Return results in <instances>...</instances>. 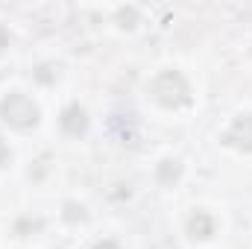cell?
Segmentation results:
<instances>
[{
    "label": "cell",
    "mask_w": 252,
    "mask_h": 249,
    "mask_svg": "<svg viewBox=\"0 0 252 249\" xmlns=\"http://www.w3.org/2000/svg\"><path fill=\"white\" fill-rule=\"evenodd\" d=\"M64 208H67V214H64V217H67V220H76V217H79V220H82V217H85V214H82V205H79V208H76V205H70V202H67V205H64Z\"/></svg>",
    "instance_id": "7"
},
{
    "label": "cell",
    "mask_w": 252,
    "mask_h": 249,
    "mask_svg": "<svg viewBox=\"0 0 252 249\" xmlns=\"http://www.w3.org/2000/svg\"><path fill=\"white\" fill-rule=\"evenodd\" d=\"M85 126H88V118H85V109L82 106H67L62 112V129L67 135H82L85 132Z\"/></svg>",
    "instance_id": "4"
},
{
    "label": "cell",
    "mask_w": 252,
    "mask_h": 249,
    "mask_svg": "<svg viewBox=\"0 0 252 249\" xmlns=\"http://www.w3.org/2000/svg\"><path fill=\"white\" fill-rule=\"evenodd\" d=\"M0 118L15 129H30L38 124V106L27 94H9L0 100Z\"/></svg>",
    "instance_id": "2"
},
{
    "label": "cell",
    "mask_w": 252,
    "mask_h": 249,
    "mask_svg": "<svg viewBox=\"0 0 252 249\" xmlns=\"http://www.w3.org/2000/svg\"><path fill=\"white\" fill-rule=\"evenodd\" d=\"M150 94H153L156 103H161V106H167V109H179V106H185L190 100L188 82H185V76L176 73V70L158 73V76L153 79V85H150Z\"/></svg>",
    "instance_id": "1"
},
{
    "label": "cell",
    "mask_w": 252,
    "mask_h": 249,
    "mask_svg": "<svg viewBox=\"0 0 252 249\" xmlns=\"http://www.w3.org/2000/svg\"><path fill=\"white\" fill-rule=\"evenodd\" d=\"M94 249H121V247H118L115 241H100V244H97Z\"/></svg>",
    "instance_id": "10"
},
{
    "label": "cell",
    "mask_w": 252,
    "mask_h": 249,
    "mask_svg": "<svg viewBox=\"0 0 252 249\" xmlns=\"http://www.w3.org/2000/svg\"><path fill=\"white\" fill-rule=\"evenodd\" d=\"M9 158H12V153H9V147L3 144V138H0V167H3V164H9Z\"/></svg>",
    "instance_id": "8"
},
{
    "label": "cell",
    "mask_w": 252,
    "mask_h": 249,
    "mask_svg": "<svg viewBox=\"0 0 252 249\" xmlns=\"http://www.w3.org/2000/svg\"><path fill=\"white\" fill-rule=\"evenodd\" d=\"M214 232V220H211V214H205V211H193L188 217V235L196 241H202V238H208Z\"/></svg>",
    "instance_id": "5"
},
{
    "label": "cell",
    "mask_w": 252,
    "mask_h": 249,
    "mask_svg": "<svg viewBox=\"0 0 252 249\" xmlns=\"http://www.w3.org/2000/svg\"><path fill=\"white\" fill-rule=\"evenodd\" d=\"M6 44H9V30H6V27L0 24V50H3Z\"/></svg>",
    "instance_id": "9"
},
{
    "label": "cell",
    "mask_w": 252,
    "mask_h": 249,
    "mask_svg": "<svg viewBox=\"0 0 252 249\" xmlns=\"http://www.w3.org/2000/svg\"><path fill=\"white\" fill-rule=\"evenodd\" d=\"M223 141L226 144H232V147H238V150H252V115H241L235 124L226 129V135H223Z\"/></svg>",
    "instance_id": "3"
},
{
    "label": "cell",
    "mask_w": 252,
    "mask_h": 249,
    "mask_svg": "<svg viewBox=\"0 0 252 249\" xmlns=\"http://www.w3.org/2000/svg\"><path fill=\"white\" fill-rule=\"evenodd\" d=\"M158 179H161V182H176V179H179V164H176V161H161Z\"/></svg>",
    "instance_id": "6"
}]
</instances>
